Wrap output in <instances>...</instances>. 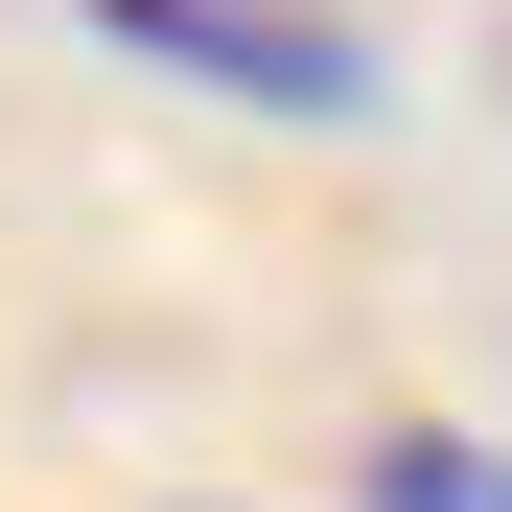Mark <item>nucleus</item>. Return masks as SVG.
<instances>
[{
  "instance_id": "obj_1",
  "label": "nucleus",
  "mask_w": 512,
  "mask_h": 512,
  "mask_svg": "<svg viewBox=\"0 0 512 512\" xmlns=\"http://www.w3.org/2000/svg\"><path fill=\"white\" fill-rule=\"evenodd\" d=\"M70 24L140 47V70H187V94H233V117H373V47L303 24V0H70Z\"/></svg>"
},
{
  "instance_id": "obj_2",
  "label": "nucleus",
  "mask_w": 512,
  "mask_h": 512,
  "mask_svg": "<svg viewBox=\"0 0 512 512\" xmlns=\"http://www.w3.org/2000/svg\"><path fill=\"white\" fill-rule=\"evenodd\" d=\"M350 489H373V512H512V443H466V419H396Z\"/></svg>"
}]
</instances>
